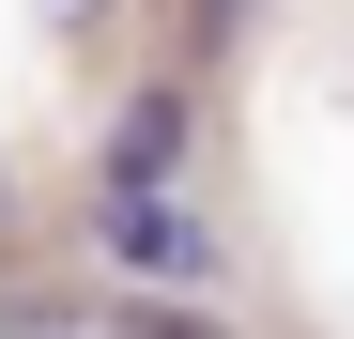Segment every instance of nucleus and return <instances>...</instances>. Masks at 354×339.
I'll use <instances>...</instances> for the list:
<instances>
[{
  "instance_id": "obj_1",
  "label": "nucleus",
  "mask_w": 354,
  "mask_h": 339,
  "mask_svg": "<svg viewBox=\"0 0 354 339\" xmlns=\"http://www.w3.org/2000/svg\"><path fill=\"white\" fill-rule=\"evenodd\" d=\"M77 232H93V262L154 277V293H201V277H216V216H201V185H124V170H93Z\"/></svg>"
},
{
  "instance_id": "obj_2",
  "label": "nucleus",
  "mask_w": 354,
  "mask_h": 339,
  "mask_svg": "<svg viewBox=\"0 0 354 339\" xmlns=\"http://www.w3.org/2000/svg\"><path fill=\"white\" fill-rule=\"evenodd\" d=\"M185 154H201V93H185V77H139L93 170H124V185H185Z\"/></svg>"
},
{
  "instance_id": "obj_3",
  "label": "nucleus",
  "mask_w": 354,
  "mask_h": 339,
  "mask_svg": "<svg viewBox=\"0 0 354 339\" xmlns=\"http://www.w3.org/2000/svg\"><path fill=\"white\" fill-rule=\"evenodd\" d=\"M247 16H262V0H185V46H231Z\"/></svg>"
},
{
  "instance_id": "obj_4",
  "label": "nucleus",
  "mask_w": 354,
  "mask_h": 339,
  "mask_svg": "<svg viewBox=\"0 0 354 339\" xmlns=\"http://www.w3.org/2000/svg\"><path fill=\"white\" fill-rule=\"evenodd\" d=\"M46 16H62V31H108V0H46Z\"/></svg>"
}]
</instances>
